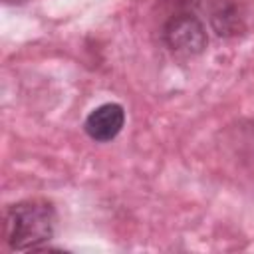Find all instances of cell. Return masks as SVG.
<instances>
[{
	"label": "cell",
	"instance_id": "cell-1",
	"mask_svg": "<svg viewBox=\"0 0 254 254\" xmlns=\"http://www.w3.org/2000/svg\"><path fill=\"white\" fill-rule=\"evenodd\" d=\"M56 210L46 200L12 204L4 218V236L14 250H36L54 236Z\"/></svg>",
	"mask_w": 254,
	"mask_h": 254
},
{
	"label": "cell",
	"instance_id": "cell-2",
	"mask_svg": "<svg viewBox=\"0 0 254 254\" xmlns=\"http://www.w3.org/2000/svg\"><path fill=\"white\" fill-rule=\"evenodd\" d=\"M167 46L179 56H196L206 48V30L192 14L173 16L163 30Z\"/></svg>",
	"mask_w": 254,
	"mask_h": 254
},
{
	"label": "cell",
	"instance_id": "cell-4",
	"mask_svg": "<svg viewBox=\"0 0 254 254\" xmlns=\"http://www.w3.org/2000/svg\"><path fill=\"white\" fill-rule=\"evenodd\" d=\"M214 28L218 34H236L242 20L236 12V8L232 4H226V2H218V6L212 10V16H210Z\"/></svg>",
	"mask_w": 254,
	"mask_h": 254
},
{
	"label": "cell",
	"instance_id": "cell-3",
	"mask_svg": "<svg viewBox=\"0 0 254 254\" xmlns=\"http://www.w3.org/2000/svg\"><path fill=\"white\" fill-rule=\"evenodd\" d=\"M123 125H125V111L119 103H103L95 107L83 123L85 133L99 143L115 139L123 129Z\"/></svg>",
	"mask_w": 254,
	"mask_h": 254
}]
</instances>
